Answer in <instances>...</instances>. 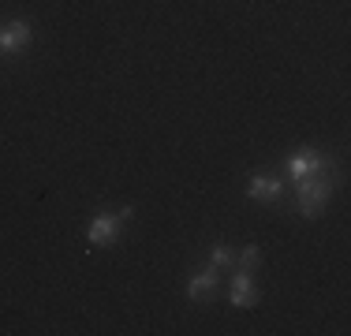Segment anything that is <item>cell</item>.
I'll list each match as a JSON object with an SVG mask.
<instances>
[{
  "mask_svg": "<svg viewBox=\"0 0 351 336\" xmlns=\"http://www.w3.org/2000/svg\"><path fill=\"white\" fill-rule=\"evenodd\" d=\"M299 183V195H295V206L303 217H317L325 206H329V195H332V183L322 180V176H306V180H295Z\"/></svg>",
  "mask_w": 351,
  "mask_h": 336,
  "instance_id": "cell-1",
  "label": "cell"
},
{
  "mask_svg": "<svg viewBox=\"0 0 351 336\" xmlns=\"http://www.w3.org/2000/svg\"><path fill=\"white\" fill-rule=\"evenodd\" d=\"M123 221H131V209H120V213H97L94 221L86 224L90 247H108V243H116V239H120Z\"/></svg>",
  "mask_w": 351,
  "mask_h": 336,
  "instance_id": "cell-2",
  "label": "cell"
},
{
  "mask_svg": "<svg viewBox=\"0 0 351 336\" xmlns=\"http://www.w3.org/2000/svg\"><path fill=\"white\" fill-rule=\"evenodd\" d=\"M325 168H329V161H325L317 149H299V154L288 157V176L291 180H306V176H325Z\"/></svg>",
  "mask_w": 351,
  "mask_h": 336,
  "instance_id": "cell-3",
  "label": "cell"
},
{
  "mask_svg": "<svg viewBox=\"0 0 351 336\" xmlns=\"http://www.w3.org/2000/svg\"><path fill=\"white\" fill-rule=\"evenodd\" d=\"M30 38H34L30 23H23V19L8 23V27H0V53H23L30 45Z\"/></svg>",
  "mask_w": 351,
  "mask_h": 336,
  "instance_id": "cell-4",
  "label": "cell"
},
{
  "mask_svg": "<svg viewBox=\"0 0 351 336\" xmlns=\"http://www.w3.org/2000/svg\"><path fill=\"white\" fill-rule=\"evenodd\" d=\"M284 191V180H277V176H265V172H254L247 180V195L254 202H277Z\"/></svg>",
  "mask_w": 351,
  "mask_h": 336,
  "instance_id": "cell-5",
  "label": "cell"
},
{
  "mask_svg": "<svg viewBox=\"0 0 351 336\" xmlns=\"http://www.w3.org/2000/svg\"><path fill=\"white\" fill-rule=\"evenodd\" d=\"M258 302V291H254V280H250L247 269H239V276L232 280V307H243L250 310Z\"/></svg>",
  "mask_w": 351,
  "mask_h": 336,
  "instance_id": "cell-6",
  "label": "cell"
},
{
  "mask_svg": "<svg viewBox=\"0 0 351 336\" xmlns=\"http://www.w3.org/2000/svg\"><path fill=\"white\" fill-rule=\"evenodd\" d=\"M213 288H217V269L210 265V269H206V273H198L195 280H191V288H187V299L202 302L206 296H213Z\"/></svg>",
  "mask_w": 351,
  "mask_h": 336,
  "instance_id": "cell-7",
  "label": "cell"
},
{
  "mask_svg": "<svg viewBox=\"0 0 351 336\" xmlns=\"http://www.w3.org/2000/svg\"><path fill=\"white\" fill-rule=\"evenodd\" d=\"M258 262H262V247H258V243H250V247H243V250L236 254V269H247V273H250Z\"/></svg>",
  "mask_w": 351,
  "mask_h": 336,
  "instance_id": "cell-8",
  "label": "cell"
},
{
  "mask_svg": "<svg viewBox=\"0 0 351 336\" xmlns=\"http://www.w3.org/2000/svg\"><path fill=\"white\" fill-rule=\"evenodd\" d=\"M210 265H213V269H236V250H232V247H224V243H221V247H213Z\"/></svg>",
  "mask_w": 351,
  "mask_h": 336,
  "instance_id": "cell-9",
  "label": "cell"
}]
</instances>
